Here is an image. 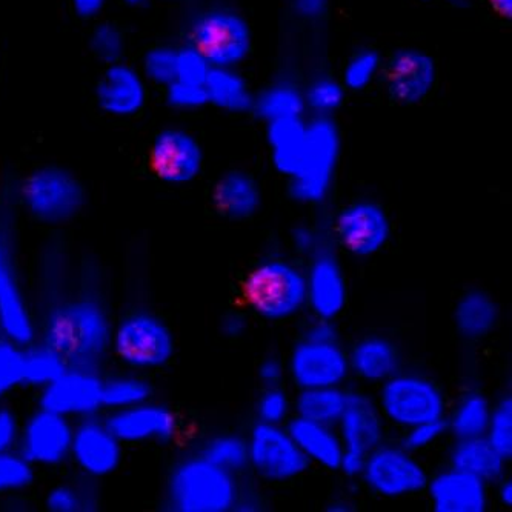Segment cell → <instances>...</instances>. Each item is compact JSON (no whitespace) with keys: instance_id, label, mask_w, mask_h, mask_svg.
<instances>
[{"instance_id":"obj_46","label":"cell","mask_w":512,"mask_h":512,"mask_svg":"<svg viewBox=\"0 0 512 512\" xmlns=\"http://www.w3.org/2000/svg\"><path fill=\"white\" fill-rule=\"evenodd\" d=\"M211 65L196 48L177 51V80L188 84L203 85L210 73Z\"/></svg>"},{"instance_id":"obj_28","label":"cell","mask_w":512,"mask_h":512,"mask_svg":"<svg viewBox=\"0 0 512 512\" xmlns=\"http://www.w3.org/2000/svg\"><path fill=\"white\" fill-rule=\"evenodd\" d=\"M499 319V305L491 294L482 290L466 291L454 308L457 331L468 340L488 337L496 330Z\"/></svg>"},{"instance_id":"obj_58","label":"cell","mask_w":512,"mask_h":512,"mask_svg":"<svg viewBox=\"0 0 512 512\" xmlns=\"http://www.w3.org/2000/svg\"><path fill=\"white\" fill-rule=\"evenodd\" d=\"M499 491H497V496H499L500 502L505 506L512 505V483L511 480L502 479L500 480Z\"/></svg>"},{"instance_id":"obj_3","label":"cell","mask_w":512,"mask_h":512,"mask_svg":"<svg viewBox=\"0 0 512 512\" xmlns=\"http://www.w3.org/2000/svg\"><path fill=\"white\" fill-rule=\"evenodd\" d=\"M243 297L260 319L268 322L293 319L305 310V271L282 257L263 260L243 282Z\"/></svg>"},{"instance_id":"obj_22","label":"cell","mask_w":512,"mask_h":512,"mask_svg":"<svg viewBox=\"0 0 512 512\" xmlns=\"http://www.w3.org/2000/svg\"><path fill=\"white\" fill-rule=\"evenodd\" d=\"M211 200L220 216L240 222L259 213L262 190L251 174L231 170L222 174L214 183Z\"/></svg>"},{"instance_id":"obj_51","label":"cell","mask_w":512,"mask_h":512,"mask_svg":"<svg viewBox=\"0 0 512 512\" xmlns=\"http://www.w3.org/2000/svg\"><path fill=\"white\" fill-rule=\"evenodd\" d=\"M286 366L283 365L282 360L279 357H266L265 360H262V363L259 365V370H257V374H259L260 382L263 383V386H280L282 385L283 379L286 377Z\"/></svg>"},{"instance_id":"obj_59","label":"cell","mask_w":512,"mask_h":512,"mask_svg":"<svg viewBox=\"0 0 512 512\" xmlns=\"http://www.w3.org/2000/svg\"><path fill=\"white\" fill-rule=\"evenodd\" d=\"M489 4L497 14L503 17L512 16V0H489Z\"/></svg>"},{"instance_id":"obj_60","label":"cell","mask_w":512,"mask_h":512,"mask_svg":"<svg viewBox=\"0 0 512 512\" xmlns=\"http://www.w3.org/2000/svg\"><path fill=\"white\" fill-rule=\"evenodd\" d=\"M333 508H331V511L334 512H346L350 511V508L348 506H351L350 503L346 502V500H336V502L333 503Z\"/></svg>"},{"instance_id":"obj_2","label":"cell","mask_w":512,"mask_h":512,"mask_svg":"<svg viewBox=\"0 0 512 512\" xmlns=\"http://www.w3.org/2000/svg\"><path fill=\"white\" fill-rule=\"evenodd\" d=\"M239 491L236 474L197 454L174 466L167 496L174 511L228 512L234 511Z\"/></svg>"},{"instance_id":"obj_26","label":"cell","mask_w":512,"mask_h":512,"mask_svg":"<svg viewBox=\"0 0 512 512\" xmlns=\"http://www.w3.org/2000/svg\"><path fill=\"white\" fill-rule=\"evenodd\" d=\"M351 373L363 382L382 385L399 373L400 354L391 340L382 336H366L354 343L348 353Z\"/></svg>"},{"instance_id":"obj_8","label":"cell","mask_w":512,"mask_h":512,"mask_svg":"<svg viewBox=\"0 0 512 512\" xmlns=\"http://www.w3.org/2000/svg\"><path fill=\"white\" fill-rule=\"evenodd\" d=\"M111 340L120 362L136 370L162 368L170 362L176 348L167 323L147 313L125 317Z\"/></svg>"},{"instance_id":"obj_30","label":"cell","mask_w":512,"mask_h":512,"mask_svg":"<svg viewBox=\"0 0 512 512\" xmlns=\"http://www.w3.org/2000/svg\"><path fill=\"white\" fill-rule=\"evenodd\" d=\"M203 85L207 90L208 104L228 113L253 111L254 96L247 80L231 68L211 67Z\"/></svg>"},{"instance_id":"obj_40","label":"cell","mask_w":512,"mask_h":512,"mask_svg":"<svg viewBox=\"0 0 512 512\" xmlns=\"http://www.w3.org/2000/svg\"><path fill=\"white\" fill-rule=\"evenodd\" d=\"M24 382V351L10 339H0V397Z\"/></svg>"},{"instance_id":"obj_38","label":"cell","mask_w":512,"mask_h":512,"mask_svg":"<svg viewBox=\"0 0 512 512\" xmlns=\"http://www.w3.org/2000/svg\"><path fill=\"white\" fill-rule=\"evenodd\" d=\"M491 445L500 451L506 459L512 456V400L503 397L491 409L488 429L485 434Z\"/></svg>"},{"instance_id":"obj_53","label":"cell","mask_w":512,"mask_h":512,"mask_svg":"<svg viewBox=\"0 0 512 512\" xmlns=\"http://www.w3.org/2000/svg\"><path fill=\"white\" fill-rule=\"evenodd\" d=\"M248 328H250V322H248L247 314L242 311H230L220 320V331L223 336L230 337V339H239L247 333Z\"/></svg>"},{"instance_id":"obj_17","label":"cell","mask_w":512,"mask_h":512,"mask_svg":"<svg viewBox=\"0 0 512 512\" xmlns=\"http://www.w3.org/2000/svg\"><path fill=\"white\" fill-rule=\"evenodd\" d=\"M102 382L93 371L73 368L45 386L40 405L60 416H84L102 406Z\"/></svg>"},{"instance_id":"obj_1","label":"cell","mask_w":512,"mask_h":512,"mask_svg":"<svg viewBox=\"0 0 512 512\" xmlns=\"http://www.w3.org/2000/svg\"><path fill=\"white\" fill-rule=\"evenodd\" d=\"M107 314L97 303L77 300L59 306L48 317L45 339L68 366L85 368L104 356L111 343Z\"/></svg>"},{"instance_id":"obj_55","label":"cell","mask_w":512,"mask_h":512,"mask_svg":"<svg viewBox=\"0 0 512 512\" xmlns=\"http://www.w3.org/2000/svg\"><path fill=\"white\" fill-rule=\"evenodd\" d=\"M366 456L353 451L343 449L342 460H340L339 471H342L346 477L356 479L362 476L363 468H365Z\"/></svg>"},{"instance_id":"obj_56","label":"cell","mask_w":512,"mask_h":512,"mask_svg":"<svg viewBox=\"0 0 512 512\" xmlns=\"http://www.w3.org/2000/svg\"><path fill=\"white\" fill-rule=\"evenodd\" d=\"M260 508H262V499L256 496V493H243V489L240 488L234 509L243 512H256L260 511Z\"/></svg>"},{"instance_id":"obj_21","label":"cell","mask_w":512,"mask_h":512,"mask_svg":"<svg viewBox=\"0 0 512 512\" xmlns=\"http://www.w3.org/2000/svg\"><path fill=\"white\" fill-rule=\"evenodd\" d=\"M120 443L107 423L85 422L73 431L70 454L88 476L104 477L119 466Z\"/></svg>"},{"instance_id":"obj_32","label":"cell","mask_w":512,"mask_h":512,"mask_svg":"<svg viewBox=\"0 0 512 512\" xmlns=\"http://www.w3.org/2000/svg\"><path fill=\"white\" fill-rule=\"evenodd\" d=\"M491 409L493 406L482 393L469 391L463 394L454 405L449 420H446L448 433L453 434L457 440L485 436Z\"/></svg>"},{"instance_id":"obj_33","label":"cell","mask_w":512,"mask_h":512,"mask_svg":"<svg viewBox=\"0 0 512 512\" xmlns=\"http://www.w3.org/2000/svg\"><path fill=\"white\" fill-rule=\"evenodd\" d=\"M305 99L290 85H276L254 97L253 111L266 122L302 116Z\"/></svg>"},{"instance_id":"obj_6","label":"cell","mask_w":512,"mask_h":512,"mask_svg":"<svg viewBox=\"0 0 512 512\" xmlns=\"http://www.w3.org/2000/svg\"><path fill=\"white\" fill-rule=\"evenodd\" d=\"M22 200L28 213L48 225L73 219L85 203L84 187L67 170L39 168L25 179Z\"/></svg>"},{"instance_id":"obj_35","label":"cell","mask_w":512,"mask_h":512,"mask_svg":"<svg viewBox=\"0 0 512 512\" xmlns=\"http://www.w3.org/2000/svg\"><path fill=\"white\" fill-rule=\"evenodd\" d=\"M67 370L68 365L65 360L45 343L44 346L24 353V382L22 383L45 388Z\"/></svg>"},{"instance_id":"obj_44","label":"cell","mask_w":512,"mask_h":512,"mask_svg":"<svg viewBox=\"0 0 512 512\" xmlns=\"http://www.w3.org/2000/svg\"><path fill=\"white\" fill-rule=\"evenodd\" d=\"M345 87L336 80L320 79L311 85L305 102L319 113H331L343 104Z\"/></svg>"},{"instance_id":"obj_27","label":"cell","mask_w":512,"mask_h":512,"mask_svg":"<svg viewBox=\"0 0 512 512\" xmlns=\"http://www.w3.org/2000/svg\"><path fill=\"white\" fill-rule=\"evenodd\" d=\"M449 462L454 468L462 469L489 485L503 479L508 459L483 436L457 440L449 454Z\"/></svg>"},{"instance_id":"obj_4","label":"cell","mask_w":512,"mask_h":512,"mask_svg":"<svg viewBox=\"0 0 512 512\" xmlns=\"http://www.w3.org/2000/svg\"><path fill=\"white\" fill-rule=\"evenodd\" d=\"M380 411L385 420L402 429L445 419L446 399L442 389L428 377L396 373L380 385Z\"/></svg>"},{"instance_id":"obj_52","label":"cell","mask_w":512,"mask_h":512,"mask_svg":"<svg viewBox=\"0 0 512 512\" xmlns=\"http://www.w3.org/2000/svg\"><path fill=\"white\" fill-rule=\"evenodd\" d=\"M19 423L8 409L0 408V453L11 451L14 443L19 439Z\"/></svg>"},{"instance_id":"obj_57","label":"cell","mask_w":512,"mask_h":512,"mask_svg":"<svg viewBox=\"0 0 512 512\" xmlns=\"http://www.w3.org/2000/svg\"><path fill=\"white\" fill-rule=\"evenodd\" d=\"M105 0H73L74 11L80 17H94L104 8Z\"/></svg>"},{"instance_id":"obj_54","label":"cell","mask_w":512,"mask_h":512,"mask_svg":"<svg viewBox=\"0 0 512 512\" xmlns=\"http://www.w3.org/2000/svg\"><path fill=\"white\" fill-rule=\"evenodd\" d=\"M294 11L303 19L314 20L328 10L330 0H293Z\"/></svg>"},{"instance_id":"obj_7","label":"cell","mask_w":512,"mask_h":512,"mask_svg":"<svg viewBox=\"0 0 512 512\" xmlns=\"http://www.w3.org/2000/svg\"><path fill=\"white\" fill-rule=\"evenodd\" d=\"M363 483L371 493L385 499H400L422 493L429 476L425 466L403 445L380 443L366 456Z\"/></svg>"},{"instance_id":"obj_18","label":"cell","mask_w":512,"mask_h":512,"mask_svg":"<svg viewBox=\"0 0 512 512\" xmlns=\"http://www.w3.org/2000/svg\"><path fill=\"white\" fill-rule=\"evenodd\" d=\"M73 429L67 417L40 409L22 431L24 457L31 465H57L71 453Z\"/></svg>"},{"instance_id":"obj_11","label":"cell","mask_w":512,"mask_h":512,"mask_svg":"<svg viewBox=\"0 0 512 512\" xmlns=\"http://www.w3.org/2000/svg\"><path fill=\"white\" fill-rule=\"evenodd\" d=\"M334 236L346 253L366 259L386 247L391 237V220L379 203L359 200L337 214Z\"/></svg>"},{"instance_id":"obj_42","label":"cell","mask_w":512,"mask_h":512,"mask_svg":"<svg viewBox=\"0 0 512 512\" xmlns=\"http://www.w3.org/2000/svg\"><path fill=\"white\" fill-rule=\"evenodd\" d=\"M90 47L100 62L108 65L117 64L124 54V37L114 25L102 24L94 30Z\"/></svg>"},{"instance_id":"obj_36","label":"cell","mask_w":512,"mask_h":512,"mask_svg":"<svg viewBox=\"0 0 512 512\" xmlns=\"http://www.w3.org/2000/svg\"><path fill=\"white\" fill-rule=\"evenodd\" d=\"M151 386L140 377L120 376L102 382V406L124 409L150 399Z\"/></svg>"},{"instance_id":"obj_34","label":"cell","mask_w":512,"mask_h":512,"mask_svg":"<svg viewBox=\"0 0 512 512\" xmlns=\"http://www.w3.org/2000/svg\"><path fill=\"white\" fill-rule=\"evenodd\" d=\"M202 454L219 468L230 473H243L248 468V442L237 434H220L208 440L203 446Z\"/></svg>"},{"instance_id":"obj_45","label":"cell","mask_w":512,"mask_h":512,"mask_svg":"<svg viewBox=\"0 0 512 512\" xmlns=\"http://www.w3.org/2000/svg\"><path fill=\"white\" fill-rule=\"evenodd\" d=\"M446 433H448V426H446L445 419L419 423V425L405 429L402 445L416 454L436 445Z\"/></svg>"},{"instance_id":"obj_25","label":"cell","mask_w":512,"mask_h":512,"mask_svg":"<svg viewBox=\"0 0 512 512\" xmlns=\"http://www.w3.org/2000/svg\"><path fill=\"white\" fill-rule=\"evenodd\" d=\"M102 110L114 116H131L145 104V87L136 71L113 64L105 71L96 88Z\"/></svg>"},{"instance_id":"obj_48","label":"cell","mask_w":512,"mask_h":512,"mask_svg":"<svg viewBox=\"0 0 512 512\" xmlns=\"http://www.w3.org/2000/svg\"><path fill=\"white\" fill-rule=\"evenodd\" d=\"M168 104L176 108H199L208 104L205 85L188 84L182 80H174L168 85Z\"/></svg>"},{"instance_id":"obj_9","label":"cell","mask_w":512,"mask_h":512,"mask_svg":"<svg viewBox=\"0 0 512 512\" xmlns=\"http://www.w3.org/2000/svg\"><path fill=\"white\" fill-rule=\"evenodd\" d=\"M247 442L248 468L265 482H291L310 468L286 426L257 422Z\"/></svg>"},{"instance_id":"obj_50","label":"cell","mask_w":512,"mask_h":512,"mask_svg":"<svg viewBox=\"0 0 512 512\" xmlns=\"http://www.w3.org/2000/svg\"><path fill=\"white\" fill-rule=\"evenodd\" d=\"M303 339L314 342H339V331L334 320L314 317V322L306 326Z\"/></svg>"},{"instance_id":"obj_37","label":"cell","mask_w":512,"mask_h":512,"mask_svg":"<svg viewBox=\"0 0 512 512\" xmlns=\"http://www.w3.org/2000/svg\"><path fill=\"white\" fill-rule=\"evenodd\" d=\"M382 59L374 50H362L354 54L343 70V87L348 90L362 91L373 84L380 71Z\"/></svg>"},{"instance_id":"obj_14","label":"cell","mask_w":512,"mask_h":512,"mask_svg":"<svg viewBox=\"0 0 512 512\" xmlns=\"http://www.w3.org/2000/svg\"><path fill=\"white\" fill-rule=\"evenodd\" d=\"M150 165L163 182L171 185L193 182L202 173V147L187 131H162L151 147Z\"/></svg>"},{"instance_id":"obj_24","label":"cell","mask_w":512,"mask_h":512,"mask_svg":"<svg viewBox=\"0 0 512 512\" xmlns=\"http://www.w3.org/2000/svg\"><path fill=\"white\" fill-rule=\"evenodd\" d=\"M296 445L310 463L330 471H339L343 442L336 426L294 417L286 425Z\"/></svg>"},{"instance_id":"obj_49","label":"cell","mask_w":512,"mask_h":512,"mask_svg":"<svg viewBox=\"0 0 512 512\" xmlns=\"http://www.w3.org/2000/svg\"><path fill=\"white\" fill-rule=\"evenodd\" d=\"M290 239L294 251L299 253L300 256L311 257L323 245L320 234L308 225H299V227L294 228L291 231Z\"/></svg>"},{"instance_id":"obj_43","label":"cell","mask_w":512,"mask_h":512,"mask_svg":"<svg viewBox=\"0 0 512 512\" xmlns=\"http://www.w3.org/2000/svg\"><path fill=\"white\" fill-rule=\"evenodd\" d=\"M143 67L151 80L168 87L177 80V51L167 47L154 48L145 56Z\"/></svg>"},{"instance_id":"obj_5","label":"cell","mask_w":512,"mask_h":512,"mask_svg":"<svg viewBox=\"0 0 512 512\" xmlns=\"http://www.w3.org/2000/svg\"><path fill=\"white\" fill-rule=\"evenodd\" d=\"M339 153V131L331 120L320 117L306 125L302 167L288 185L291 199L302 205L323 202L331 190Z\"/></svg>"},{"instance_id":"obj_31","label":"cell","mask_w":512,"mask_h":512,"mask_svg":"<svg viewBox=\"0 0 512 512\" xmlns=\"http://www.w3.org/2000/svg\"><path fill=\"white\" fill-rule=\"evenodd\" d=\"M348 400L342 386H319L302 388L293 400V411L297 417L337 426Z\"/></svg>"},{"instance_id":"obj_39","label":"cell","mask_w":512,"mask_h":512,"mask_svg":"<svg viewBox=\"0 0 512 512\" xmlns=\"http://www.w3.org/2000/svg\"><path fill=\"white\" fill-rule=\"evenodd\" d=\"M291 413H293V400L282 385L265 386L256 403L259 422L283 425L290 420Z\"/></svg>"},{"instance_id":"obj_19","label":"cell","mask_w":512,"mask_h":512,"mask_svg":"<svg viewBox=\"0 0 512 512\" xmlns=\"http://www.w3.org/2000/svg\"><path fill=\"white\" fill-rule=\"evenodd\" d=\"M385 422L377 400L362 393H348L345 409L337 423L343 448L368 456L383 443Z\"/></svg>"},{"instance_id":"obj_61","label":"cell","mask_w":512,"mask_h":512,"mask_svg":"<svg viewBox=\"0 0 512 512\" xmlns=\"http://www.w3.org/2000/svg\"><path fill=\"white\" fill-rule=\"evenodd\" d=\"M124 2H127L128 5H140L145 2V0H124Z\"/></svg>"},{"instance_id":"obj_41","label":"cell","mask_w":512,"mask_h":512,"mask_svg":"<svg viewBox=\"0 0 512 512\" xmlns=\"http://www.w3.org/2000/svg\"><path fill=\"white\" fill-rule=\"evenodd\" d=\"M33 482V466L24 456L0 453V494L19 491Z\"/></svg>"},{"instance_id":"obj_15","label":"cell","mask_w":512,"mask_h":512,"mask_svg":"<svg viewBox=\"0 0 512 512\" xmlns=\"http://www.w3.org/2000/svg\"><path fill=\"white\" fill-rule=\"evenodd\" d=\"M436 80V60L417 48L397 51L386 67V88L397 104H419L433 91Z\"/></svg>"},{"instance_id":"obj_16","label":"cell","mask_w":512,"mask_h":512,"mask_svg":"<svg viewBox=\"0 0 512 512\" xmlns=\"http://www.w3.org/2000/svg\"><path fill=\"white\" fill-rule=\"evenodd\" d=\"M108 428L125 443H167L176 437L179 420L168 406L142 402L117 409L108 419Z\"/></svg>"},{"instance_id":"obj_12","label":"cell","mask_w":512,"mask_h":512,"mask_svg":"<svg viewBox=\"0 0 512 512\" xmlns=\"http://www.w3.org/2000/svg\"><path fill=\"white\" fill-rule=\"evenodd\" d=\"M297 388L342 386L350 376V359L339 342L302 339L290 354L286 366Z\"/></svg>"},{"instance_id":"obj_20","label":"cell","mask_w":512,"mask_h":512,"mask_svg":"<svg viewBox=\"0 0 512 512\" xmlns=\"http://www.w3.org/2000/svg\"><path fill=\"white\" fill-rule=\"evenodd\" d=\"M425 491L436 512H483L488 508V483L454 466L431 477Z\"/></svg>"},{"instance_id":"obj_13","label":"cell","mask_w":512,"mask_h":512,"mask_svg":"<svg viewBox=\"0 0 512 512\" xmlns=\"http://www.w3.org/2000/svg\"><path fill=\"white\" fill-rule=\"evenodd\" d=\"M305 276L306 306H310L314 317L336 320L348 302V285L339 259L322 245L311 256Z\"/></svg>"},{"instance_id":"obj_47","label":"cell","mask_w":512,"mask_h":512,"mask_svg":"<svg viewBox=\"0 0 512 512\" xmlns=\"http://www.w3.org/2000/svg\"><path fill=\"white\" fill-rule=\"evenodd\" d=\"M90 500L79 488L71 485H60L51 489L47 497V506L53 512L85 511Z\"/></svg>"},{"instance_id":"obj_23","label":"cell","mask_w":512,"mask_h":512,"mask_svg":"<svg viewBox=\"0 0 512 512\" xmlns=\"http://www.w3.org/2000/svg\"><path fill=\"white\" fill-rule=\"evenodd\" d=\"M0 330L17 345H27L34 336L33 320L8 262L0 239Z\"/></svg>"},{"instance_id":"obj_29","label":"cell","mask_w":512,"mask_h":512,"mask_svg":"<svg viewBox=\"0 0 512 512\" xmlns=\"http://www.w3.org/2000/svg\"><path fill=\"white\" fill-rule=\"evenodd\" d=\"M306 125L300 117L268 122V142L273 151V163L283 176H296L302 167L305 154Z\"/></svg>"},{"instance_id":"obj_10","label":"cell","mask_w":512,"mask_h":512,"mask_svg":"<svg viewBox=\"0 0 512 512\" xmlns=\"http://www.w3.org/2000/svg\"><path fill=\"white\" fill-rule=\"evenodd\" d=\"M193 40L194 48L211 67H236L250 56L253 47L247 20L231 11L203 14L194 24Z\"/></svg>"}]
</instances>
